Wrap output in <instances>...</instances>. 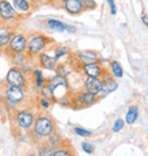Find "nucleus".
<instances>
[{
  "label": "nucleus",
  "instance_id": "nucleus-1",
  "mask_svg": "<svg viewBox=\"0 0 148 156\" xmlns=\"http://www.w3.org/2000/svg\"><path fill=\"white\" fill-rule=\"evenodd\" d=\"M54 44V40L44 33L33 32L27 35V47L26 55L27 57H37L39 54L46 51Z\"/></svg>",
  "mask_w": 148,
  "mask_h": 156
},
{
  "label": "nucleus",
  "instance_id": "nucleus-2",
  "mask_svg": "<svg viewBox=\"0 0 148 156\" xmlns=\"http://www.w3.org/2000/svg\"><path fill=\"white\" fill-rule=\"evenodd\" d=\"M22 17H19L9 0H0V22L15 26Z\"/></svg>",
  "mask_w": 148,
  "mask_h": 156
},
{
  "label": "nucleus",
  "instance_id": "nucleus-3",
  "mask_svg": "<svg viewBox=\"0 0 148 156\" xmlns=\"http://www.w3.org/2000/svg\"><path fill=\"white\" fill-rule=\"evenodd\" d=\"M44 86L47 87L49 91L50 99H55L58 92H62V96H64L69 89V82H67L66 78L62 76L59 74H57L56 76L50 79L48 82L44 83Z\"/></svg>",
  "mask_w": 148,
  "mask_h": 156
},
{
  "label": "nucleus",
  "instance_id": "nucleus-4",
  "mask_svg": "<svg viewBox=\"0 0 148 156\" xmlns=\"http://www.w3.org/2000/svg\"><path fill=\"white\" fill-rule=\"evenodd\" d=\"M26 47H27V35L19 32H14L9 40L8 46L5 50L10 55H14V54L26 52Z\"/></svg>",
  "mask_w": 148,
  "mask_h": 156
},
{
  "label": "nucleus",
  "instance_id": "nucleus-5",
  "mask_svg": "<svg viewBox=\"0 0 148 156\" xmlns=\"http://www.w3.org/2000/svg\"><path fill=\"white\" fill-rule=\"evenodd\" d=\"M33 130L39 137H48L55 130V124L49 116L46 115H39L34 119L33 122Z\"/></svg>",
  "mask_w": 148,
  "mask_h": 156
},
{
  "label": "nucleus",
  "instance_id": "nucleus-6",
  "mask_svg": "<svg viewBox=\"0 0 148 156\" xmlns=\"http://www.w3.org/2000/svg\"><path fill=\"white\" fill-rule=\"evenodd\" d=\"M6 83L8 86H15V87L25 88L26 87V76L25 72L18 66H13L8 71L6 75Z\"/></svg>",
  "mask_w": 148,
  "mask_h": 156
},
{
  "label": "nucleus",
  "instance_id": "nucleus-7",
  "mask_svg": "<svg viewBox=\"0 0 148 156\" xmlns=\"http://www.w3.org/2000/svg\"><path fill=\"white\" fill-rule=\"evenodd\" d=\"M97 100H98V96L93 95L91 92H88V91L83 90L81 92H79L75 95V98L70 99L71 105L75 107V108H82V107H88V106H91L92 104H95Z\"/></svg>",
  "mask_w": 148,
  "mask_h": 156
},
{
  "label": "nucleus",
  "instance_id": "nucleus-8",
  "mask_svg": "<svg viewBox=\"0 0 148 156\" xmlns=\"http://www.w3.org/2000/svg\"><path fill=\"white\" fill-rule=\"evenodd\" d=\"M19 17H27L33 13L37 5L32 0H9Z\"/></svg>",
  "mask_w": 148,
  "mask_h": 156
},
{
  "label": "nucleus",
  "instance_id": "nucleus-9",
  "mask_svg": "<svg viewBox=\"0 0 148 156\" xmlns=\"http://www.w3.org/2000/svg\"><path fill=\"white\" fill-rule=\"evenodd\" d=\"M5 96H6V100H7L8 104H10L12 106H16V105L21 104L24 100V98H25L24 88L8 86V87L6 88Z\"/></svg>",
  "mask_w": 148,
  "mask_h": 156
},
{
  "label": "nucleus",
  "instance_id": "nucleus-10",
  "mask_svg": "<svg viewBox=\"0 0 148 156\" xmlns=\"http://www.w3.org/2000/svg\"><path fill=\"white\" fill-rule=\"evenodd\" d=\"M83 74L86 76H91V78H99L101 79L105 74L107 73L104 66L100 64L99 62H95V63H89V64H83L81 66Z\"/></svg>",
  "mask_w": 148,
  "mask_h": 156
},
{
  "label": "nucleus",
  "instance_id": "nucleus-11",
  "mask_svg": "<svg viewBox=\"0 0 148 156\" xmlns=\"http://www.w3.org/2000/svg\"><path fill=\"white\" fill-rule=\"evenodd\" d=\"M73 57L75 58V61L80 63L81 65L99 61V55L95 50H80V51L74 52Z\"/></svg>",
  "mask_w": 148,
  "mask_h": 156
},
{
  "label": "nucleus",
  "instance_id": "nucleus-12",
  "mask_svg": "<svg viewBox=\"0 0 148 156\" xmlns=\"http://www.w3.org/2000/svg\"><path fill=\"white\" fill-rule=\"evenodd\" d=\"M103 88L101 79L99 78H91V76H86L83 80V89L88 92H91L93 95L99 96Z\"/></svg>",
  "mask_w": 148,
  "mask_h": 156
},
{
  "label": "nucleus",
  "instance_id": "nucleus-13",
  "mask_svg": "<svg viewBox=\"0 0 148 156\" xmlns=\"http://www.w3.org/2000/svg\"><path fill=\"white\" fill-rule=\"evenodd\" d=\"M101 82H103V88H101V92H100V97H105V96L112 94L113 91L118 89V81L115 80L114 76H112L111 74L106 73L101 78Z\"/></svg>",
  "mask_w": 148,
  "mask_h": 156
},
{
  "label": "nucleus",
  "instance_id": "nucleus-14",
  "mask_svg": "<svg viewBox=\"0 0 148 156\" xmlns=\"http://www.w3.org/2000/svg\"><path fill=\"white\" fill-rule=\"evenodd\" d=\"M37 57H38L40 66L44 67V69L55 71L57 69V66H58V59L55 57V55H50L47 51L41 52Z\"/></svg>",
  "mask_w": 148,
  "mask_h": 156
},
{
  "label": "nucleus",
  "instance_id": "nucleus-15",
  "mask_svg": "<svg viewBox=\"0 0 148 156\" xmlns=\"http://www.w3.org/2000/svg\"><path fill=\"white\" fill-rule=\"evenodd\" d=\"M13 27L14 26L0 22V50H5L8 46L9 40L15 32Z\"/></svg>",
  "mask_w": 148,
  "mask_h": 156
},
{
  "label": "nucleus",
  "instance_id": "nucleus-16",
  "mask_svg": "<svg viewBox=\"0 0 148 156\" xmlns=\"http://www.w3.org/2000/svg\"><path fill=\"white\" fill-rule=\"evenodd\" d=\"M34 115L32 114L29 111H19L16 114V121H17V124L19 126V128L22 129H29L32 126L33 122H34Z\"/></svg>",
  "mask_w": 148,
  "mask_h": 156
},
{
  "label": "nucleus",
  "instance_id": "nucleus-17",
  "mask_svg": "<svg viewBox=\"0 0 148 156\" xmlns=\"http://www.w3.org/2000/svg\"><path fill=\"white\" fill-rule=\"evenodd\" d=\"M62 7L65 9L66 13L72 16H79L84 12L81 0H66L65 2L62 5Z\"/></svg>",
  "mask_w": 148,
  "mask_h": 156
},
{
  "label": "nucleus",
  "instance_id": "nucleus-18",
  "mask_svg": "<svg viewBox=\"0 0 148 156\" xmlns=\"http://www.w3.org/2000/svg\"><path fill=\"white\" fill-rule=\"evenodd\" d=\"M46 25L49 30L57 32V33H63L65 31V24L61 22L59 20H56V18H48L46 21Z\"/></svg>",
  "mask_w": 148,
  "mask_h": 156
},
{
  "label": "nucleus",
  "instance_id": "nucleus-19",
  "mask_svg": "<svg viewBox=\"0 0 148 156\" xmlns=\"http://www.w3.org/2000/svg\"><path fill=\"white\" fill-rule=\"evenodd\" d=\"M139 116V108H138V106H136V105H132L129 107L128 109V112H126V115H125V123L126 124H133L136 122V120L138 119Z\"/></svg>",
  "mask_w": 148,
  "mask_h": 156
},
{
  "label": "nucleus",
  "instance_id": "nucleus-20",
  "mask_svg": "<svg viewBox=\"0 0 148 156\" xmlns=\"http://www.w3.org/2000/svg\"><path fill=\"white\" fill-rule=\"evenodd\" d=\"M109 69H111V75L114 78H122L123 76V69L118 61H112L109 63Z\"/></svg>",
  "mask_w": 148,
  "mask_h": 156
},
{
  "label": "nucleus",
  "instance_id": "nucleus-21",
  "mask_svg": "<svg viewBox=\"0 0 148 156\" xmlns=\"http://www.w3.org/2000/svg\"><path fill=\"white\" fill-rule=\"evenodd\" d=\"M54 55H55V57L59 61L62 58H64V57L71 55V51H70V49L67 47H65V46H57V47L55 48V50H54Z\"/></svg>",
  "mask_w": 148,
  "mask_h": 156
},
{
  "label": "nucleus",
  "instance_id": "nucleus-22",
  "mask_svg": "<svg viewBox=\"0 0 148 156\" xmlns=\"http://www.w3.org/2000/svg\"><path fill=\"white\" fill-rule=\"evenodd\" d=\"M33 78H34V81H35V86L38 88H41L42 86L44 84V74H42V71L40 69H33Z\"/></svg>",
  "mask_w": 148,
  "mask_h": 156
},
{
  "label": "nucleus",
  "instance_id": "nucleus-23",
  "mask_svg": "<svg viewBox=\"0 0 148 156\" xmlns=\"http://www.w3.org/2000/svg\"><path fill=\"white\" fill-rule=\"evenodd\" d=\"M55 153V147L49 145H44L39 149V155L40 156H52V154Z\"/></svg>",
  "mask_w": 148,
  "mask_h": 156
},
{
  "label": "nucleus",
  "instance_id": "nucleus-24",
  "mask_svg": "<svg viewBox=\"0 0 148 156\" xmlns=\"http://www.w3.org/2000/svg\"><path fill=\"white\" fill-rule=\"evenodd\" d=\"M81 4H82L83 10H93L98 6L95 0H81Z\"/></svg>",
  "mask_w": 148,
  "mask_h": 156
},
{
  "label": "nucleus",
  "instance_id": "nucleus-25",
  "mask_svg": "<svg viewBox=\"0 0 148 156\" xmlns=\"http://www.w3.org/2000/svg\"><path fill=\"white\" fill-rule=\"evenodd\" d=\"M124 120L123 119H118L116 121H115V123H114V126H113V131L114 132H118V131H121L124 128Z\"/></svg>",
  "mask_w": 148,
  "mask_h": 156
},
{
  "label": "nucleus",
  "instance_id": "nucleus-26",
  "mask_svg": "<svg viewBox=\"0 0 148 156\" xmlns=\"http://www.w3.org/2000/svg\"><path fill=\"white\" fill-rule=\"evenodd\" d=\"M74 132H75L76 134H79L80 137H88V136H90V134H91L90 131L86 130V129H83V128H80V126L74 128Z\"/></svg>",
  "mask_w": 148,
  "mask_h": 156
},
{
  "label": "nucleus",
  "instance_id": "nucleus-27",
  "mask_svg": "<svg viewBox=\"0 0 148 156\" xmlns=\"http://www.w3.org/2000/svg\"><path fill=\"white\" fill-rule=\"evenodd\" d=\"M107 2H108L111 14H112V15H115V14H116V12H118V9H116V4H115V0H107Z\"/></svg>",
  "mask_w": 148,
  "mask_h": 156
},
{
  "label": "nucleus",
  "instance_id": "nucleus-28",
  "mask_svg": "<svg viewBox=\"0 0 148 156\" xmlns=\"http://www.w3.org/2000/svg\"><path fill=\"white\" fill-rule=\"evenodd\" d=\"M52 156H72V155H71V153L67 149H58V151H55Z\"/></svg>",
  "mask_w": 148,
  "mask_h": 156
},
{
  "label": "nucleus",
  "instance_id": "nucleus-29",
  "mask_svg": "<svg viewBox=\"0 0 148 156\" xmlns=\"http://www.w3.org/2000/svg\"><path fill=\"white\" fill-rule=\"evenodd\" d=\"M39 101H40L41 107H44V108H49V107H50V101H49V99H47V98L41 97L39 99Z\"/></svg>",
  "mask_w": 148,
  "mask_h": 156
},
{
  "label": "nucleus",
  "instance_id": "nucleus-30",
  "mask_svg": "<svg viewBox=\"0 0 148 156\" xmlns=\"http://www.w3.org/2000/svg\"><path fill=\"white\" fill-rule=\"evenodd\" d=\"M82 149L86 153H88V154H91V153H93V147H92L90 144H88V143H83L82 144Z\"/></svg>",
  "mask_w": 148,
  "mask_h": 156
},
{
  "label": "nucleus",
  "instance_id": "nucleus-31",
  "mask_svg": "<svg viewBox=\"0 0 148 156\" xmlns=\"http://www.w3.org/2000/svg\"><path fill=\"white\" fill-rule=\"evenodd\" d=\"M37 6L38 5H49L52 4V0H32Z\"/></svg>",
  "mask_w": 148,
  "mask_h": 156
},
{
  "label": "nucleus",
  "instance_id": "nucleus-32",
  "mask_svg": "<svg viewBox=\"0 0 148 156\" xmlns=\"http://www.w3.org/2000/svg\"><path fill=\"white\" fill-rule=\"evenodd\" d=\"M65 31H67L69 33H76L78 29L73 25H65Z\"/></svg>",
  "mask_w": 148,
  "mask_h": 156
},
{
  "label": "nucleus",
  "instance_id": "nucleus-33",
  "mask_svg": "<svg viewBox=\"0 0 148 156\" xmlns=\"http://www.w3.org/2000/svg\"><path fill=\"white\" fill-rule=\"evenodd\" d=\"M66 0H52V6L55 7H62V5L65 2Z\"/></svg>",
  "mask_w": 148,
  "mask_h": 156
},
{
  "label": "nucleus",
  "instance_id": "nucleus-34",
  "mask_svg": "<svg viewBox=\"0 0 148 156\" xmlns=\"http://www.w3.org/2000/svg\"><path fill=\"white\" fill-rule=\"evenodd\" d=\"M141 21H143V23H144L145 26L148 25V15L146 13H144L143 15H141Z\"/></svg>",
  "mask_w": 148,
  "mask_h": 156
},
{
  "label": "nucleus",
  "instance_id": "nucleus-35",
  "mask_svg": "<svg viewBox=\"0 0 148 156\" xmlns=\"http://www.w3.org/2000/svg\"><path fill=\"white\" fill-rule=\"evenodd\" d=\"M30 156H34V155H30Z\"/></svg>",
  "mask_w": 148,
  "mask_h": 156
}]
</instances>
